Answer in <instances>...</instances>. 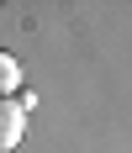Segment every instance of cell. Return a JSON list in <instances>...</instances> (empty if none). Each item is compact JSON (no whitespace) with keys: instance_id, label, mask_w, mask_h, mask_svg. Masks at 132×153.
Here are the masks:
<instances>
[{"instance_id":"6da1fadb","label":"cell","mask_w":132,"mask_h":153,"mask_svg":"<svg viewBox=\"0 0 132 153\" xmlns=\"http://www.w3.org/2000/svg\"><path fill=\"white\" fill-rule=\"evenodd\" d=\"M27 137V111H21V100H0V153H11L16 143Z\"/></svg>"},{"instance_id":"7a4b0ae2","label":"cell","mask_w":132,"mask_h":153,"mask_svg":"<svg viewBox=\"0 0 132 153\" xmlns=\"http://www.w3.org/2000/svg\"><path fill=\"white\" fill-rule=\"evenodd\" d=\"M16 90H21V63H16L5 48H0V100H11Z\"/></svg>"}]
</instances>
